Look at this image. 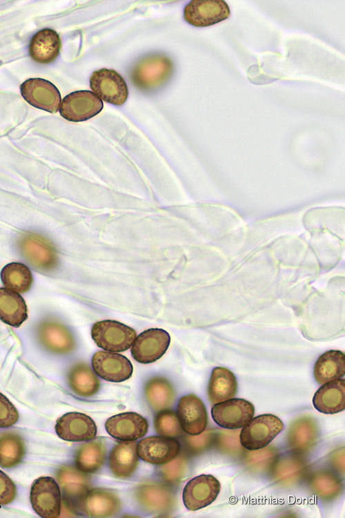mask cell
<instances>
[{
    "label": "cell",
    "instance_id": "1",
    "mask_svg": "<svg viewBox=\"0 0 345 518\" xmlns=\"http://www.w3.org/2000/svg\"><path fill=\"white\" fill-rule=\"evenodd\" d=\"M282 420L272 414L253 417L242 428L239 441L248 450H257L268 445L283 430Z\"/></svg>",
    "mask_w": 345,
    "mask_h": 518
},
{
    "label": "cell",
    "instance_id": "2",
    "mask_svg": "<svg viewBox=\"0 0 345 518\" xmlns=\"http://www.w3.org/2000/svg\"><path fill=\"white\" fill-rule=\"evenodd\" d=\"M132 327L120 322L105 320L95 323L91 336L97 345L106 351L121 352L128 349L136 338Z\"/></svg>",
    "mask_w": 345,
    "mask_h": 518
},
{
    "label": "cell",
    "instance_id": "3",
    "mask_svg": "<svg viewBox=\"0 0 345 518\" xmlns=\"http://www.w3.org/2000/svg\"><path fill=\"white\" fill-rule=\"evenodd\" d=\"M32 507L43 518H57L61 509L59 486L50 477H41L32 484L30 494Z\"/></svg>",
    "mask_w": 345,
    "mask_h": 518
},
{
    "label": "cell",
    "instance_id": "4",
    "mask_svg": "<svg viewBox=\"0 0 345 518\" xmlns=\"http://www.w3.org/2000/svg\"><path fill=\"white\" fill-rule=\"evenodd\" d=\"M103 107L102 100L95 93L81 90L69 93L62 99L59 113L68 121L79 122L95 117Z\"/></svg>",
    "mask_w": 345,
    "mask_h": 518
},
{
    "label": "cell",
    "instance_id": "5",
    "mask_svg": "<svg viewBox=\"0 0 345 518\" xmlns=\"http://www.w3.org/2000/svg\"><path fill=\"white\" fill-rule=\"evenodd\" d=\"M90 87L101 99L115 106L124 104L128 97V86L113 69L101 68L92 73Z\"/></svg>",
    "mask_w": 345,
    "mask_h": 518
},
{
    "label": "cell",
    "instance_id": "6",
    "mask_svg": "<svg viewBox=\"0 0 345 518\" xmlns=\"http://www.w3.org/2000/svg\"><path fill=\"white\" fill-rule=\"evenodd\" d=\"M255 407L250 401L232 398L213 405L211 416L215 423L228 430L243 428L254 416Z\"/></svg>",
    "mask_w": 345,
    "mask_h": 518
},
{
    "label": "cell",
    "instance_id": "7",
    "mask_svg": "<svg viewBox=\"0 0 345 518\" xmlns=\"http://www.w3.org/2000/svg\"><path fill=\"white\" fill-rule=\"evenodd\" d=\"M220 490V483L213 475L200 474L195 477L184 488V504L191 511L202 509L215 501Z\"/></svg>",
    "mask_w": 345,
    "mask_h": 518
},
{
    "label": "cell",
    "instance_id": "8",
    "mask_svg": "<svg viewBox=\"0 0 345 518\" xmlns=\"http://www.w3.org/2000/svg\"><path fill=\"white\" fill-rule=\"evenodd\" d=\"M170 343L169 334L160 328H150L135 338L131 353L134 359L144 364L159 359L168 349Z\"/></svg>",
    "mask_w": 345,
    "mask_h": 518
},
{
    "label": "cell",
    "instance_id": "9",
    "mask_svg": "<svg viewBox=\"0 0 345 518\" xmlns=\"http://www.w3.org/2000/svg\"><path fill=\"white\" fill-rule=\"evenodd\" d=\"M172 68L171 61L165 56H148L135 66L132 71V80L139 88H154L167 80Z\"/></svg>",
    "mask_w": 345,
    "mask_h": 518
},
{
    "label": "cell",
    "instance_id": "10",
    "mask_svg": "<svg viewBox=\"0 0 345 518\" xmlns=\"http://www.w3.org/2000/svg\"><path fill=\"white\" fill-rule=\"evenodd\" d=\"M21 94L31 106L50 113H57L61 106V94L50 81L30 78L20 86Z\"/></svg>",
    "mask_w": 345,
    "mask_h": 518
},
{
    "label": "cell",
    "instance_id": "11",
    "mask_svg": "<svg viewBox=\"0 0 345 518\" xmlns=\"http://www.w3.org/2000/svg\"><path fill=\"white\" fill-rule=\"evenodd\" d=\"M230 15V8L224 0H193L184 9V19L195 27L214 25Z\"/></svg>",
    "mask_w": 345,
    "mask_h": 518
},
{
    "label": "cell",
    "instance_id": "12",
    "mask_svg": "<svg viewBox=\"0 0 345 518\" xmlns=\"http://www.w3.org/2000/svg\"><path fill=\"white\" fill-rule=\"evenodd\" d=\"M55 429L57 436L66 441H88L97 434L95 421L89 416L77 412H68L59 417Z\"/></svg>",
    "mask_w": 345,
    "mask_h": 518
},
{
    "label": "cell",
    "instance_id": "13",
    "mask_svg": "<svg viewBox=\"0 0 345 518\" xmlns=\"http://www.w3.org/2000/svg\"><path fill=\"white\" fill-rule=\"evenodd\" d=\"M177 415L181 429L190 436L201 434L208 425L206 406L193 394L181 397L177 405Z\"/></svg>",
    "mask_w": 345,
    "mask_h": 518
},
{
    "label": "cell",
    "instance_id": "14",
    "mask_svg": "<svg viewBox=\"0 0 345 518\" xmlns=\"http://www.w3.org/2000/svg\"><path fill=\"white\" fill-rule=\"evenodd\" d=\"M92 366L97 376L110 382L126 381L133 372L132 365L126 356L110 352H96L92 358Z\"/></svg>",
    "mask_w": 345,
    "mask_h": 518
},
{
    "label": "cell",
    "instance_id": "15",
    "mask_svg": "<svg viewBox=\"0 0 345 518\" xmlns=\"http://www.w3.org/2000/svg\"><path fill=\"white\" fill-rule=\"evenodd\" d=\"M76 505L81 512L91 517H112L121 508V502L117 495L101 488L88 490Z\"/></svg>",
    "mask_w": 345,
    "mask_h": 518
},
{
    "label": "cell",
    "instance_id": "16",
    "mask_svg": "<svg viewBox=\"0 0 345 518\" xmlns=\"http://www.w3.org/2000/svg\"><path fill=\"white\" fill-rule=\"evenodd\" d=\"M180 444L172 437L151 436L141 440L137 445L139 458L155 465H163L174 459L179 454Z\"/></svg>",
    "mask_w": 345,
    "mask_h": 518
},
{
    "label": "cell",
    "instance_id": "17",
    "mask_svg": "<svg viewBox=\"0 0 345 518\" xmlns=\"http://www.w3.org/2000/svg\"><path fill=\"white\" fill-rule=\"evenodd\" d=\"M107 432L121 441H135L148 432L147 420L136 412H124L114 415L105 423Z\"/></svg>",
    "mask_w": 345,
    "mask_h": 518
},
{
    "label": "cell",
    "instance_id": "18",
    "mask_svg": "<svg viewBox=\"0 0 345 518\" xmlns=\"http://www.w3.org/2000/svg\"><path fill=\"white\" fill-rule=\"evenodd\" d=\"M19 246L23 256L32 267L41 270H50L56 266V250L43 238L35 234H26L20 240Z\"/></svg>",
    "mask_w": 345,
    "mask_h": 518
},
{
    "label": "cell",
    "instance_id": "19",
    "mask_svg": "<svg viewBox=\"0 0 345 518\" xmlns=\"http://www.w3.org/2000/svg\"><path fill=\"white\" fill-rule=\"evenodd\" d=\"M135 497L141 507L150 514L167 513L175 503V497L170 490L158 483L139 485L135 490Z\"/></svg>",
    "mask_w": 345,
    "mask_h": 518
},
{
    "label": "cell",
    "instance_id": "20",
    "mask_svg": "<svg viewBox=\"0 0 345 518\" xmlns=\"http://www.w3.org/2000/svg\"><path fill=\"white\" fill-rule=\"evenodd\" d=\"M314 407L325 414H335L345 410V380L328 381L316 391L313 398Z\"/></svg>",
    "mask_w": 345,
    "mask_h": 518
},
{
    "label": "cell",
    "instance_id": "21",
    "mask_svg": "<svg viewBox=\"0 0 345 518\" xmlns=\"http://www.w3.org/2000/svg\"><path fill=\"white\" fill-rule=\"evenodd\" d=\"M38 336L41 344L54 353L67 354L75 347L70 331L65 325L55 321L41 323L39 327Z\"/></svg>",
    "mask_w": 345,
    "mask_h": 518
},
{
    "label": "cell",
    "instance_id": "22",
    "mask_svg": "<svg viewBox=\"0 0 345 518\" xmlns=\"http://www.w3.org/2000/svg\"><path fill=\"white\" fill-rule=\"evenodd\" d=\"M61 48V42L58 33L52 29L44 28L32 37L29 54L36 62L47 64L57 58Z\"/></svg>",
    "mask_w": 345,
    "mask_h": 518
},
{
    "label": "cell",
    "instance_id": "23",
    "mask_svg": "<svg viewBox=\"0 0 345 518\" xmlns=\"http://www.w3.org/2000/svg\"><path fill=\"white\" fill-rule=\"evenodd\" d=\"M135 441H122L116 444L109 455V467L118 478L126 479L136 470L139 458Z\"/></svg>",
    "mask_w": 345,
    "mask_h": 518
},
{
    "label": "cell",
    "instance_id": "24",
    "mask_svg": "<svg viewBox=\"0 0 345 518\" xmlns=\"http://www.w3.org/2000/svg\"><path fill=\"white\" fill-rule=\"evenodd\" d=\"M237 392V381L234 374L224 367H215L210 375L208 395L212 404L235 397Z\"/></svg>",
    "mask_w": 345,
    "mask_h": 518
},
{
    "label": "cell",
    "instance_id": "25",
    "mask_svg": "<svg viewBox=\"0 0 345 518\" xmlns=\"http://www.w3.org/2000/svg\"><path fill=\"white\" fill-rule=\"evenodd\" d=\"M57 479L65 497L75 505L89 490L88 477L72 467H61L57 471Z\"/></svg>",
    "mask_w": 345,
    "mask_h": 518
},
{
    "label": "cell",
    "instance_id": "26",
    "mask_svg": "<svg viewBox=\"0 0 345 518\" xmlns=\"http://www.w3.org/2000/svg\"><path fill=\"white\" fill-rule=\"evenodd\" d=\"M28 318L26 302L19 293L0 287V319L5 323L19 327Z\"/></svg>",
    "mask_w": 345,
    "mask_h": 518
},
{
    "label": "cell",
    "instance_id": "27",
    "mask_svg": "<svg viewBox=\"0 0 345 518\" xmlns=\"http://www.w3.org/2000/svg\"><path fill=\"white\" fill-rule=\"evenodd\" d=\"M313 374L320 385L342 378L345 374L344 354L334 349L324 352L317 360Z\"/></svg>",
    "mask_w": 345,
    "mask_h": 518
},
{
    "label": "cell",
    "instance_id": "28",
    "mask_svg": "<svg viewBox=\"0 0 345 518\" xmlns=\"http://www.w3.org/2000/svg\"><path fill=\"white\" fill-rule=\"evenodd\" d=\"M106 447L101 438L86 442L77 450L75 463L77 470L84 473L99 470L106 460Z\"/></svg>",
    "mask_w": 345,
    "mask_h": 518
},
{
    "label": "cell",
    "instance_id": "29",
    "mask_svg": "<svg viewBox=\"0 0 345 518\" xmlns=\"http://www.w3.org/2000/svg\"><path fill=\"white\" fill-rule=\"evenodd\" d=\"M68 381L72 390L77 395L90 397L98 392L100 381L89 365L78 363L68 374Z\"/></svg>",
    "mask_w": 345,
    "mask_h": 518
},
{
    "label": "cell",
    "instance_id": "30",
    "mask_svg": "<svg viewBox=\"0 0 345 518\" xmlns=\"http://www.w3.org/2000/svg\"><path fill=\"white\" fill-rule=\"evenodd\" d=\"M144 393L149 405L156 411L168 409L174 403V388L170 381L164 377L150 378L145 384Z\"/></svg>",
    "mask_w": 345,
    "mask_h": 518
},
{
    "label": "cell",
    "instance_id": "31",
    "mask_svg": "<svg viewBox=\"0 0 345 518\" xmlns=\"http://www.w3.org/2000/svg\"><path fill=\"white\" fill-rule=\"evenodd\" d=\"M344 216L342 209H316L305 215L304 224L308 229H339L343 231Z\"/></svg>",
    "mask_w": 345,
    "mask_h": 518
},
{
    "label": "cell",
    "instance_id": "32",
    "mask_svg": "<svg viewBox=\"0 0 345 518\" xmlns=\"http://www.w3.org/2000/svg\"><path fill=\"white\" fill-rule=\"evenodd\" d=\"M1 278L6 288L21 294L28 291L33 282L30 269L17 262L4 266L1 271Z\"/></svg>",
    "mask_w": 345,
    "mask_h": 518
},
{
    "label": "cell",
    "instance_id": "33",
    "mask_svg": "<svg viewBox=\"0 0 345 518\" xmlns=\"http://www.w3.org/2000/svg\"><path fill=\"white\" fill-rule=\"evenodd\" d=\"M25 445L22 438L12 432L0 435V466L10 468L21 463L25 455Z\"/></svg>",
    "mask_w": 345,
    "mask_h": 518
},
{
    "label": "cell",
    "instance_id": "34",
    "mask_svg": "<svg viewBox=\"0 0 345 518\" xmlns=\"http://www.w3.org/2000/svg\"><path fill=\"white\" fill-rule=\"evenodd\" d=\"M154 427L159 435L168 437L178 436L182 430L177 414L168 409L160 410L156 414Z\"/></svg>",
    "mask_w": 345,
    "mask_h": 518
},
{
    "label": "cell",
    "instance_id": "35",
    "mask_svg": "<svg viewBox=\"0 0 345 518\" xmlns=\"http://www.w3.org/2000/svg\"><path fill=\"white\" fill-rule=\"evenodd\" d=\"M185 462L181 457L175 458L163 464L160 468V475L169 484H176L184 475Z\"/></svg>",
    "mask_w": 345,
    "mask_h": 518
},
{
    "label": "cell",
    "instance_id": "36",
    "mask_svg": "<svg viewBox=\"0 0 345 518\" xmlns=\"http://www.w3.org/2000/svg\"><path fill=\"white\" fill-rule=\"evenodd\" d=\"M19 413L14 405L0 392V428H8L17 423Z\"/></svg>",
    "mask_w": 345,
    "mask_h": 518
},
{
    "label": "cell",
    "instance_id": "37",
    "mask_svg": "<svg viewBox=\"0 0 345 518\" xmlns=\"http://www.w3.org/2000/svg\"><path fill=\"white\" fill-rule=\"evenodd\" d=\"M16 494L17 488L14 482L0 470V506L12 502Z\"/></svg>",
    "mask_w": 345,
    "mask_h": 518
}]
</instances>
